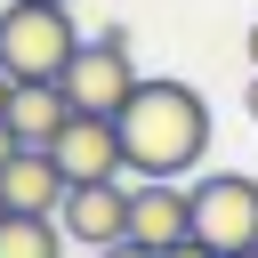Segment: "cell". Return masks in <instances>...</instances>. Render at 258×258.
I'll return each instance as SVG.
<instances>
[{"label": "cell", "instance_id": "cell-1", "mask_svg": "<svg viewBox=\"0 0 258 258\" xmlns=\"http://www.w3.org/2000/svg\"><path fill=\"white\" fill-rule=\"evenodd\" d=\"M121 161L145 185H185L210 153V97L194 81H137V97L113 113Z\"/></svg>", "mask_w": 258, "mask_h": 258}, {"label": "cell", "instance_id": "cell-2", "mask_svg": "<svg viewBox=\"0 0 258 258\" xmlns=\"http://www.w3.org/2000/svg\"><path fill=\"white\" fill-rule=\"evenodd\" d=\"M81 56V24L64 0H8L0 8V73L8 81H64Z\"/></svg>", "mask_w": 258, "mask_h": 258}, {"label": "cell", "instance_id": "cell-3", "mask_svg": "<svg viewBox=\"0 0 258 258\" xmlns=\"http://www.w3.org/2000/svg\"><path fill=\"white\" fill-rule=\"evenodd\" d=\"M137 81H145V73L129 64V32H121V24H105L97 40H81V56L64 64V81H56V89H64V105H73V113L113 121V113L137 97Z\"/></svg>", "mask_w": 258, "mask_h": 258}, {"label": "cell", "instance_id": "cell-4", "mask_svg": "<svg viewBox=\"0 0 258 258\" xmlns=\"http://www.w3.org/2000/svg\"><path fill=\"white\" fill-rule=\"evenodd\" d=\"M185 194H194V242H210L218 258L258 250V177L250 169H210Z\"/></svg>", "mask_w": 258, "mask_h": 258}, {"label": "cell", "instance_id": "cell-5", "mask_svg": "<svg viewBox=\"0 0 258 258\" xmlns=\"http://www.w3.org/2000/svg\"><path fill=\"white\" fill-rule=\"evenodd\" d=\"M129 194H137V177L73 185V194H64V210H56L64 242H81V250H121V242H129Z\"/></svg>", "mask_w": 258, "mask_h": 258}, {"label": "cell", "instance_id": "cell-6", "mask_svg": "<svg viewBox=\"0 0 258 258\" xmlns=\"http://www.w3.org/2000/svg\"><path fill=\"white\" fill-rule=\"evenodd\" d=\"M48 161L64 169V185L129 177V161H121V129H113V121H97V113H73V121H64V137L48 145Z\"/></svg>", "mask_w": 258, "mask_h": 258}, {"label": "cell", "instance_id": "cell-7", "mask_svg": "<svg viewBox=\"0 0 258 258\" xmlns=\"http://www.w3.org/2000/svg\"><path fill=\"white\" fill-rule=\"evenodd\" d=\"M129 242H137V250H177V242H194V194L137 177V194H129Z\"/></svg>", "mask_w": 258, "mask_h": 258}, {"label": "cell", "instance_id": "cell-8", "mask_svg": "<svg viewBox=\"0 0 258 258\" xmlns=\"http://www.w3.org/2000/svg\"><path fill=\"white\" fill-rule=\"evenodd\" d=\"M64 121H73V105H64L56 81H16V97H8V129H16L24 153H48V145L64 137Z\"/></svg>", "mask_w": 258, "mask_h": 258}, {"label": "cell", "instance_id": "cell-9", "mask_svg": "<svg viewBox=\"0 0 258 258\" xmlns=\"http://www.w3.org/2000/svg\"><path fill=\"white\" fill-rule=\"evenodd\" d=\"M64 194H73V185H64V169H56L48 153H16V161L0 169V202L24 210V218H56Z\"/></svg>", "mask_w": 258, "mask_h": 258}, {"label": "cell", "instance_id": "cell-10", "mask_svg": "<svg viewBox=\"0 0 258 258\" xmlns=\"http://www.w3.org/2000/svg\"><path fill=\"white\" fill-rule=\"evenodd\" d=\"M64 250H73V242H64L56 218H24V210L0 218V258H64Z\"/></svg>", "mask_w": 258, "mask_h": 258}, {"label": "cell", "instance_id": "cell-11", "mask_svg": "<svg viewBox=\"0 0 258 258\" xmlns=\"http://www.w3.org/2000/svg\"><path fill=\"white\" fill-rule=\"evenodd\" d=\"M16 153H24V145H16V129H8V121H0V169H8V161H16Z\"/></svg>", "mask_w": 258, "mask_h": 258}, {"label": "cell", "instance_id": "cell-12", "mask_svg": "<svg viewBox=\"0 0 258 258\" xmlns=\"http://www.w3.org/2000/svg\"><path fill=\"white\" fill-rule=\"evenodd\" d=\"M161 258H218L210 242H177V250H161Z\"/></svg>", "mask_w": 258, "mask_h": 258}, {"label": "cell", "instance_id": "cell-13", "mask_svg": "<svg viewBox=\"0 0 258 258\" xmlns=\"http://www.w3.org/2000/svg\"><path fill=\"white\" fill-rule=\"evenodd\" d=\"M97 258H161V250H137V242H121V250H97Z\"/></svg>", "mask_w": 258, "mask_h": 258}, {"label": "cell", "instance_id": "cell-14", "mask_svg": "<svg viewBox=\"0 0 258 258\" xmlns=\"http://www.w3.org/2000/svg\"><path fill=\"white\" fill-rule=\"evenodd\" d=\"M242 113H250V121H258V73H250V89H242Z\"/></svg>", "mask_w": 258, "mask_h": 258}, {"label": "cell", "instance_id": "cell-15", "mask_svg": "<svg viewBox=\"0 0 258 258\" xmlns=\"http://www.w3.org/2000/svg\"><path fill=\"white\" fill-rule=\"evenodd\" d=\"M242 56H250V73H258V24H250V40H242Z\"/></svg>", "mask_w": 258, "mask_h": 258}, {"label": "cell", "instance_id": "cell-16", "mask_svg": "<svg viewBox=\"0 0 258 258\" xmlns=\"http://www.w3.org/2000/svg\"><path fill=\"white\" fill-rule=\"evenodd\" d=\"M8 97H16V81H8V73H0V121H8Z\"/></svg>", "mask_w": 258, "mask_h": 258}, {"label": "cell", "instance_id": "cell-17", "mask_svg": "<svg viewBox=\"0 0 258 258\" xmlns=\"http://www.w3.org/2000/svg\"><path fill=\"white\" fill-rule=\"evenodd\" d=\"M0 218H8V202H0Z\"/></svg>", "mask_w": 258, "mask_h": 258}, {"label": "cell", "instance_id": "cell-18", "mask_svg": "<svg viewBox=\"0 0 258 258\" xmlns=\"http://www.w3.org/2000/svg\"><path fill=\"white\" fill-rule=\"evenodd\" d=\"M242 258H258V250H242Z\"/></svg>", "mask_w": 258, "mask_h": 258}, {"label": "cell", "instance_id": "cell-19", "mask_svg": "<svg viewBox=\"0 0 258 258\" xmlns=\"http://www.w3.org/2000/svg\"><path fill=\"white\" fill-rule=\"evenodd\" d=\"M64 8H73V0H64Z\"/></svg>", "mask_w": 258, "mask_h": 258}]
</instances>
